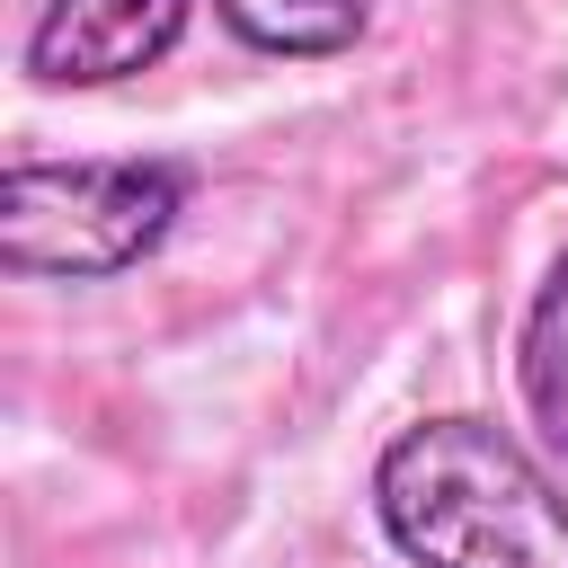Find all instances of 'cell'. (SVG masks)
Masks as SVG:
<instances>
[{
  "label": "cell",
  "mask_w": 568,
  "mask_h": 568,
  "mask_svg": "<svg viewBox=\"0 0 568 568\" xmlns=\"http://www.w3.org/2000/svg\"><path fill=\"white\" fill-rule=\"evenodd\" d=\"M373 515L408 568H568V497L488 417L399 426L373 462Z\"/></svg>",
  "instance_id": "6da1fadb"
},
{
  "label": "cell",
  "mask_w": 568,
  "mask_h": 568,
  "mask_svg": "<svg viewBox=\"0 0 568 568\" xmlns=\"http://www.w3.org/2000/svg\"><path fill=\"white\" fill-rule=\"evenodd\" d=\"M186 213L178 160H9L0 266L27 284H106L142 266Z\"/></svg>",
  "instance_id": "7a4b0ae2"
},
{
  "label": "cell",
  "mask_w": 568,
  "mask_h": 568,
  "mask_svg": "<svg viewBox=\"0 0 568 568\" xmlns=\"http://www.w3.org/2000/svg\"><path fill=\"white\" fill-rule=\"evenodd\" d=\"M186 9L195 0H44V18L27 27V71L44 89L133 80L186 36Z\"/></svg>",
  "instance_id": "3957f363"
},
{
  "label": "cell",
  "mask_w": 568,
  "mask_h": 568,
  "mask_svg": "<svg viewBox=\"0 0 568 568\" xmlns=\"http://www.w3.org/2000/svg\"><path fill=\"white\" fill-rule=\"evenodd\" d=\"M222 27L257 53H284V62H328L364 36L373 0H213Z\"/></svg>",
  "instance_id": "277c9868"
},
{
  "label": "cell",
  "mask_w": 568,
  "mask_h": 568,
  "mask_svg": "<svg viewBox=\"0 0 568 568\" xmlns=\"http://www.w3.org/2000/svg\"><path fill=\"white\" fill-rule=\"evenodd\" d=\"M515 382H524L532 426L568 453V257L550 266V284H541V293H532V311H524V337H515Z\"/></svg>",
  "instance_id": "5b68a950"
}]
</instances>
